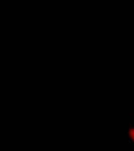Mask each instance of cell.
I'll return each mask as SVG.
<instances>
[{"instance_id":"6da1fadb","label":"cell","mask_w":134,"mask_h":151,"mask_svg":"<svg viewBox=\"0 0 134 151\" xmlns=\"http://www.w3.org/2000/svg\"><path fill=\"white\" fill-rule=\"evenodd\" d=\"M127 134H128V137L134 142V126H130V127H129Z\"/></svg>"}]
</instances>
